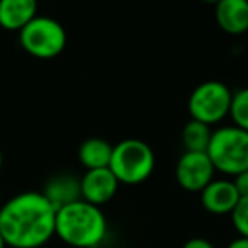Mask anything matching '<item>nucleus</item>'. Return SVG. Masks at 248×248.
<instances>
[{
    "instance_id": "6ab92c4d",
    "label": "nucleus",
    "mask_w": 248,
    "mask_h": 248,
    "mask_svg": "<svg viewBox=\"0 0 248 248\" xmlns=\"http://www.w3.org/2000/svg\"><path fill=\"white\" fill-rule=\"evenodd\" d=\"M226 248H248V238H245V236L234 238Z\"/></svg>"
},
{
    "instance_id": "f03ea898",
    "label": "nucleus",
    "mask_w": 248,
    "mask_h": 248,
    "mask_svg": "<svg viewBox=\"0 0 248 248\" xmlns=\"http://www.w3.org/2000/svg\"><path fill=\"white\" fill-rule=\"evenodd\" d=\"M55 234L73 248H95L107 234V219L99 206L80 199L56 209Z\"/></svg>"
},
{
    "instance_id": "412c9836",
    "label": "nucleus",
    "mask_w": 248,
    "mask_h": 248,
    "mask_svg": "<svg viewBox=\"0 0 248 248\" xmlns=\"http://www.w3.org/2000/svg\"><path fill=\"white\" fill-rule=\"evenodd\" d=\"M7 245H5V241H4V238H2V234H0V248H5Z\"/></svg>"
},
{
    "instance_id": "9b49d317",
    "label": "nucleus",
    "mask_w": 248,
    "mask_h": 248,
    "mask_svg": "<svg viewBox=\"0 0 248 248\" xmlns=\"http://www.w3.org/2000/svg\"><path fill=\"white\" fill-rule=\"evenodd\" d=\"M38 16V0H0V28L19 32Z\"/></svg>"
},
{
    "instance_id": "f3484780",
    "label": "nucleus",
    "mask_w": 248,
    "mask_h": 248,
    "mask_svg": "<svg viewBox=\"0 0 248 248\" xmlns=\"http://www.w3.org/2000/svg\"><path fill=\"white\" fill-rule=\"evenodd\" d=\"M233 184H234V187H236L240 199L248 197V170H245V172L234 175L233 177Z\"/></svg>"
},
{
    "instance_id": "dca6fc26",
    "label": "nucleus",
    "mask_w": 248,
    "mask_h": 248,
    "mask_svg": "<svg viewBox=\"0 0 248 248\" xmlns=\"http://www.w3.org/2000/svg\"><path fill=\"white\" fill-rule=\"evenodd\" d=\"M230 216H231V221H233L234 230L238 231V234L248 238V197L238 201L236 207H234Z\"/></svg>"
},
{
    "instance_id": "f8f14e48",
    "label": "nucleus",
    "mask_w": 248,
    "mask_h": 248,
    "mask_svg": "<svg viewBox=\"0 0 248 248\" xmlns=\"http://www.w3.org/2000/svg\"><path fill=\"white\" fill-rule=\"evenodd\" d=\"M43 194L46 196V199L56 207L66 206V204H72L75 201L82 199V194H80V179L70 175V173H58V175L51 177V179L46 182Z\"/></svg>"
},
{
    "instance_id": "f257e3e1",
    "label": "nucleus",
    "mask_w": 248,
    "mask_h": 248,
    "mask_svg": "<svg viewBox=\"0 0 248 248\" xmlns=\"http://www.w3.org/2000/svg\"><path fill=\"white\" fill-rule=\"evenodd\" d=\"M56 207L43 192L29 190L0 207V234L12 248H39L55 236Z\"/></svg>"
},
{
    "instance_id": "4be33fe9",
    "label": "nucleus",
    "mask_w": 248,
    "mask_h": 248,
    "mask_svg": "<svg viewBox=\"0 0 248 248\" xmlns=\"http://www.w3.org/2000/svg\"><path fill=\"white\" fill-rule=\"evenodd\" d=\"M2 163H4V155H2V150H0V169H2Z\"/></svg>"
},
{
    "instance_id": "39448f33",
    "label": "nucleus",
    "mask_w": 248,
    "mask_h": 248,
    "mask_svg": "<svg viewBox=\"0 0 248 248\" xmlns=\"http://www.w3.org/2000/svg\"><path fill=\"white\" fill-rule=\"evenodd\" d=\"M19 43L28 55L38 60H51L65 49L66 31L56 19L36 16L19 31Z\"/></svg>"
},
{
    "instance_id": "6e6552de",
    "label": "nucleus",
    "mask_w": 248,
    "mask_h": 248,
    "mask_svg": "<svg viewBox=\"0 0 248 248\" xmlns=\"http://www.w3.org/2000/svg\"><path fill=\"white\" fill-rule=\"evenodd\" d=\"M119 186V180L110 172L109 167L93 169L87 170L85 175L80 179V194L83 201L100 207L116 196Z\"/></svg>"
},
{
    "instance_id": "7ed1b4c3",
    "label": "nucleus",
    "mask_w": 248,
    "mask_h": 248,
    "mask_svg": "<svg viewBox=\"0 0 248 248\" xmlns=\"http://www.w3.org/2000/svg\"><path fill=\"white\" fill-rule=\"evenodd\" d=\"M109 169L119 184L138 186L155 170V153L148 143L138 138L123 140L112 148Z\"/></svg>"
},
{
    "instance_id": "20e7f679",
    "label": "nucleus",
    "mask_w": 248,
    "mask_h": 248,
    "mask_svg": "<svg viewBox=\"0 0 248 248\" xmlns=\"http://www.w3.org/2000/svg\"><path fill=\"white\" fill-rule=\"evenodd\" d=\"M206 153L216 172L233 177L245 172L248 170V131L234 124L216 129Z\"/></svg>"
},
{
    "instance_id": "2eb2a0df",
    "label": "nucleus",
    "mask_w": 248,
    "mask_h": 248,
    "mask_svg": "<svg viewBox=\"0 0 248 248\" xmlns=\"http://www.w3.org/2000/svg\"><path fill=\"white\" fill-rule=\"evenodd\" d=\"M230 117L233 119V124L238 128L248 131V87L233 92L230 107Z\"/></svg>"
},
{
    "instance_id": "ddd939ff",
    "label": "nucleus",
    "mask_w": 248,
    "mask_h": 248,
    "mask_svg": "<svg viewBox=\"0 0 248 248\" xmlns=\"http://www.w3.org/2000/svg\"><path fill=\"white\" fill-rule=\"evenodd\" d=\"M112 148L109 141L102 138H89L80 145L78 160L87 170L107 169L112 156Z\"/></svg>"
},
{
    "instance_id": "1a4fd4ad",
    "label": "nucleus",
    "mask_w": 248,
    "mask_h": 248,
    "mask_svg": "<svg viewBox=\"0 0 248 248\" xmlns=\"http://www.w3.org/2000/svg\"><path fill=\"white\" fill-rule=\"evenodd\" d=\"M240 196L234 187L233 180L228 179H214L201 190V204L211 214L223 216L231 214L236 207Z\"/></svg>"
},
{
    "instance_id": "aec40b11",
    "label": "nucleus",
    "mask_w": 248,
    "mask_h": 248,
    "mask_svg": "<svg viewBox=\"0 0 248 248\" xmlns=\"http://www.w3.org/2000/svg\"><path fill=\"white\" fill-rule=\"evenodd\" d=\"M204 4H209V5H216V4H219L221 0H202Z\"/></svg>"
},
{
    "instance_id": "0eeeda50",
    "label": "nucleus",
    "mask_w": 248,
    "mask_h": 248,
    "mask_svg": "<svg viewBox=\"0 0 248 248\" xmlns=\"http://www.w3.org/2000/svg\"><path fill=\"white\" fill-rule=\"evenodd\" d=\"M213 162L206 152H186L175 165V180L187 192H201L214 180Z\"/></svg>"
},
{
    "instance_id": "9d476101",
    "label": "nucleus",
    "mask_w": 248,
    "mask_h": 248,
    "mask_svg": "<svg viewBox=\"0 0 248 248\" xmlns=\"http://www.w3.org/2000/svg\"><path fill=\"white\" fill-rule=\"evenodd\" d=\"M214 7L217 26L226 34L240 36L248 32V0H221Z\"/></svg>"
},
{
    "instance_id": "a211bd4d",
    "label": "nucleus",
    "mask_w": 248,
    "mask_h": 248,
    "mask_svg": "<svg viewBox=\"0 0 248 248\" xmlns=\"http://www.w3.org/2000/svg\"><path fill=\"white\" fill-rule=\"evenodd\" d=\"M182 248H214V245L211 243L209 240H206V238H190V240H187L186 243H184Z\"/></svg>"
},
{
    "instance_id": "4468645a",
    "label": "nucleus",
    "mask_w": 248,
    "mask_h": 248,
    "mask_svg": "<svg viewBox=\"0 0 248 248\" xmlns=\"http://www.w3.org/2000/svg\"><path fill=\"white\" fill-rule=\"evenodd\" d=\"M213 129L209 124L190 119L182 128V145L186 152H207Z\"/></svg>"
},
{
    "instance_id": "423d86ee",
    "label": "nucleus",
    "mask_w": 248,
    "mask_h": 248,
    "mask_svg": "<svg viewBox=\"0 0 248 248\" xmlns=\"http://www.w3.org/2000/svg\"><path fill=\"white\" fill-rule=\"evenodd\" d=\"M233 92L230 87L219 80H207L192 90L189 95V114L190 119L201 121L204 124H217L226 116H230Z\"/></svg>"
}]
</instances>
